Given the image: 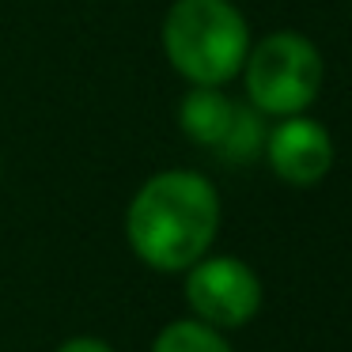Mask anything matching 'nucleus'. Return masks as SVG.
Segmentation results:
<instances>
[{
    "instance_id": "39448f33",
    "label": "nucleus",
    "mask_w": 352,
    "mask_h": 352,
    "mask_svg": "<svg viewBox=\"0 0 352 352\" xmlns=\"http://www.w3.org/2000/svg\"><path fill=\"white\" fill-rule=\"evenodd\" d=\"M261 160L269 163V170L284 186H292V190H314L333 170L337 148L322 122H314L311 114H292V118H276L269 125Z\"/></svg>"
},
{
    "instance_id": "1a4fd4ad",
    "label": "nucleus",
    "mask_w": 352,
    "mask_h": 352,
    "mask_svg": "<svg viewBox=\"0 0 352 352\" xmlns=\"http://www.w3.org/2000/svg\"><path fill=\"white\" fill-rule=\"evenodd\" d=\"M57 352H114V349L99 337H69L65 344H57Z\"/></svg>"
},
{
    "instance_id": "20e7f679",
    "label": "nucleus",
    "mask_w": 352,
    "mask_h": 352,
    "mask_svg": "<svg viewBox=\"0 0 352 352\" xmlns=\"http://www.w3.org/2000/svg\"><path fill=\"white\" fill-rule=\"evenodd\" d=\"M186 303L197 322L212 329H243L258 318L265 288L250 261L235 254H205L186 269Z\"/></svg>"
},
{
    "instance_id": "423d86ee",
    "label": "nucleus",
    "mask_w": 352,
    "mask_h": 352,
    "mask_svg": "<svg viewBox=\"0 0 352 352\" xmlns=\"http://www.w3.org/2000/svg\"><path fill=\"white\" fill-rule=\"evenodd\" d=\"M235 110L239 107L228 99L223 87L190 84V91L178 102V129L201 148H220L231 122H235Z\"/></svg>"
},
{
    "instance_id": "0eeeda50",
    "label": "nucleus",
    "mask_w": 352,
    "mask_h": 352,
    "mask_svg": "<svg viewBox=\"0 0 352 352\" xmlns=\"http://www.w3.org/2000/svg\"><path fill=\"white\" fill-rule=\"evenodd\" d=\"M152 352H235L231 341L223 337V329H212L205 322L190 318H175L155 333Z\"/></svg>"
},
{
    "instance_id": "f257e3e1",
    "label": "nucleus",
    "mask_w": 352,
    "mask_h": 352,
    "mask_svg": "<svg viewBox=\"0 0 352 352\" xmlns=\"http://www.w3.org/2000/svg\"><path fill=\"white\" fill-rule=\"evenodd\" d=\"M220 235V193L201 170L170 167L140 182L125 208L129 250L155 273H186Z\"/></svg>"
},
{
    "instance_id": "7ed1b4c3",
    "label": "nucleus",
    "mask_w": 352,
    "mask_h": 352,
    "mask_svg": "<svg viewBox=\"0 0 352 352\" xmlns=\"http://www.w3.org/2000/svg\"><path fill=\"white\" fill-rule=\"evenodd\" d=\"M246 99L265 118L307 114L322 91L326 61L322 50L299 31H269L265 38L250 42L243 61Z\"/></svg>"
},
{
    "instance_id": "f03ea898",
    "label": "nucleus",
    "mask_w": 352,
    "mask_h": 352,
    "mask_svg": "<svg viewBox=\"0 0 352 352\" xmlns=\"http://www.w3.org/2000/svg\"><path fill=\"white\" fill-rule=\"evenodd\" d=\"M160 38L170 69L186 84L223 87L243 72L250 23L231 0H175Z\"/></svg>"
},
{
    "instance_id": "6e6552de",
    "label": "nucleus",
    "mask_w": 352,
    "mask_h": 352,
    "mask_svg": "<svg viewBox=\"0 0 352 352\" xmlns=\"http://www.w3.org/2000/svg\"><path fill=\"white\" fill-rule=\"evenodd\" d=\"M265 137H269L265 114H258L254 107H239L235 122H231L228 137H223V144H220V155L231 163H254L265 152Z\"/></svg>"
}]
</instances>
